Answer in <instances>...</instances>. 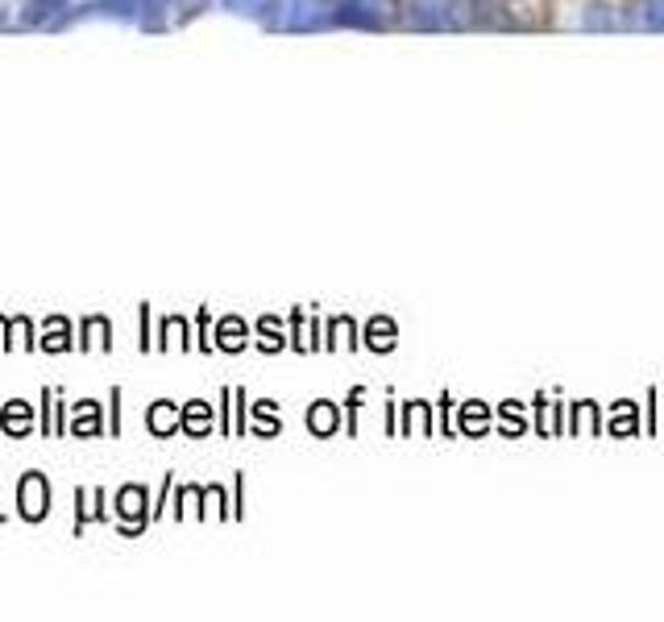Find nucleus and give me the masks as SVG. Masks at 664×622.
<instances>
[{
    "label": "nucleus",
    "instance_id": "1",
    "mask_svg": "<svg viewBox=\"0 0 664 622\" xmlns=\"http://www.w3.org/2000/svg\"><path fill=\"white\" fill-rule=\"evenodd\" d=\"M399 13V0H341L332 21L336 25H357V30H382Z\"/></svg>",
    "mask_w": 664,
    "mask_h": 622
},
{
    "label": "nucleus",
    "instance_id": "2",
    "mask_svg": "<svg viewBox=\"0 0 664 622\" xmlns=\"http://www.w3.org/2000/svg\"><path fill=\"white\" fill-rule=\"evenodd\" d=\"M278 9H283V18L274 21L278 30H316L336 13L332 0H278Z\"/></svg>",
    "mask_w": 664,
    "mask_h": 622
},
{
    "label": "nucleus",
    "instance_id": "3",
    "mask_svg": "<svg viewBox=\"0 0 664 622\" xmlns=\"http://www.w3.org/2000/svg\"><path fill=\"white\" fill-rule=\"evenodd\" d=\"M408 25L411 30H457L453 0H411Z\"/></svg>",
    "mask_w": 664,
    "mask_h": 622
},
{
    "label": "nucleus",
    "instance_id": "4",
    "mask_svg": "<svg viewBox=\"0 0 664 622\" xmlns=\"http://www.w3.org/2000/svg\"><path fill=\"white\" fill-rule=\"evenodd\" d=\"M67 9V0H34L25 9V25H42V21H55Z\"/></svg>",
    "mask_w": 664,
    "mask_h": 622
},
{
    "label": "nucleus",
    "instance_id": "5",
    "mask_svg": "<svg viewBox=\"0 0 664 622\" xmlns=\"http://www.w3.org/2000/svg\"><path fill=\"white\" fill-rule=\"evenodd\" d=\"M229 9H241V13H257V9H271V0H229Z\"/></svg>",
    "mask_w": 664,
    "mask_h": 622
},
{
    "label": "nucleus",
    "instance_id": "6",
    "mask_svg": "<svg viewBox=\"0 0 664 622\" xmlns=\"http://www.w3.org/2000/svg\"><path fill=\"white\" fill-rule=\"evenodd\" d=\"M141 4H146L150 13H158V9H162V0H141Z\"/></svg>",
    "mask_w": 664,
    "mask_h": 622
},
{
    "label": "nucleus",
    "instance_id": "7",
    "mask_svg": "<svg viewBox=\"0 0 664 622\" xmlns=\"http://www.w3.org/2000/svg\"><path fill=\"white\" fill-rule=\"evenodd\" d=\"M656 21L664 25V0H656Z\"/></svg>",
    "mask_w": 664,
    "mask_h": 622
},
{
    "label": "nucleus",
    "instance_id": "8",
    "mask_svg": "<svg viewBox=\"0 0 664 622\" xmlns=\"http://www.w3.org/2000/svg\"><path fill=\"white\" fill-rule=\"evenodd\" d=\"M0 25H4V13H0Z\"/></svg>",
    "mask_w": 664,
    "mask_h": 622
}]
</instances>
